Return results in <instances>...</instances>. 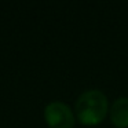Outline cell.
<instances>
[{"label": "cell", "mask_w": 128, "mask_h": 128, "mask_svg": "<svg viewBox=\"0 0 128 128\" xmlns=\"http://www.w3.org/2000/svg\"><path fill=\"white\" fill-rule=\"evenodd\" d=\"M108 112V96L99 90H88L83 92L74 105V113L78 122L88 127L100 124L105 120Z\"/></svg>", "instance_id": "6da1fadb"}, {"label": "cell", "mask_w": 128, "mask_h": 128, "mask_svg": "<svg viewBox=\"0 0 128 128\" xmlns=\"http://www.w3.org/2000/svg\"><path fill=\"white\" fill-rule=\"evenodd\" d=\"M44 120L50 128H73L76 124L73 110L61 100H54L46 106Z\"/></svg>", "instance_id": "7a4b0ae2"}, {"label": "cell", "mask_w": 128, "mask_h": 128, "mask_svg": "<svg viewBox=\"0 0 128 128\" xmlns=\"http://www.w3.org/2000/svg\"><path fill=\"white\" fill-rule=\"evenodd\" d=\"M110 121L116 128H128V98L120 96L109 109Z\"/></svg>", "instance_id": "3957f363"}]
</instances>
